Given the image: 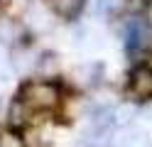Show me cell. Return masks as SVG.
<instances>
[{
    "label": "cell",
    "mask_w": 152,
    "mask_h": 147,
    "mask_svg": "<svg viewBox=\"0 0 152 147\" xmlns=\"http://www.w3.org/2000/svg\"><path fill=\"white\" fill-rule=\"evenodd\" d=\"M125 5H128V0H96V10H98V15H103V17L118 15Z\"/></svg>",
    "instance_id": "6"
},
{
    "label": "cell",
    "mask_w": 152,
    "mask_h": 147,
    "mask_svg": "<svg viewBox=\"0 0 152 147\" xmlns=\"http://www.w3.org/2000/svg\"><path fill=\"white\" fill-rule=\"evenodd\" d=\"M56 66H59V59H56V54H44V56L39 59V64H37L39 74H52V71H56Z\"/></svg>",
    "instance_id": "9"
},
{
    "label": "cell",
    "mask_w": 152,
    "mask_h": 147,
    "mask_svg": "<svg viewBox=\"0 0 152 147\" xmlns=\"http://www.w3.org/2000/svg\"><path fill=\"white\" fill-rule=\"evenodd\" d=\"M150 37H152V27H150L147 20L132 17L125 25V47H128V52H140V49H145L150 44Z\"/></svg>",
    "instance_id": "2"
},
{
    "label": "cell",
    "mask_w": 152,
    "mask_h": 147,
    "mask_svg": "<svg viewBox=\"0 0 152 147\" xmlns=\"http://www.w3.org/2000/svg\"><path fill=\"white\" fill-rule=\"evenodd\" d=\"M17 32H20V27H17V25H12V22H0V39H3V42H12Z\"/></svg>",
    "instance_id": "10"
},
{
    "label": "cell",
    "mask_w": 152,
    "mask_h": 147,
    "mask_svg": "<svg viewBox=\"0 0 152 147\" xmlns=\"http://www.w3.org/2000/svg\"><path fill=\"white\" fill-rule=\"evenodd\" d=\"M128 91L135 101H150L152 98V69L150 66H137L132 71Z\"/></svg>",
    "instance_id": "3"
},
{
    "label": "cell",
    "mask_w": 152,
    "mask_h": 147,
    "mask_svg": "<svg viewBox=\"0 0 152 147\" xmlns=\"http://www.w3.org/2000/svg\"><path fill=\"white\" fill-rule=\"evenodd\" d=\"M118 147H147V137L142 130H130L120 137V145Z\"/></svg>",
    "instance_id": "7"
},
{
    "label": "cell",
    "mask_w": 152,
    "mask_h": 147,
    "mask_svg": "<svg viewBox=\"0 0 152 147\" xmlns=\"http://www.w3.org/2000/svg\"><path fill=\"white\" fill-rule=\"evenodd\" d=\"M54 12L61 15L64 20H74L76 15L83 10V5H86V0H49Z\"/></svg>",
    "instance_id": "4"
},
{
    "label": "cell",
    "mask_w": 152,
    "mask_h": 147,
    "mask_svg": "<svg viewBox=\"0 0 152 147\" xmlns=\"http://www.w3.org/2000/svg\"><path fill=\"white\" fill-rule=\"evenodd\" d=\"M110 145V130H103V127H93L81 137V147H108Z\"/></svg>",
    "instance_id": "5"
},
{
    "label": "cell",
    "mask_w": 152,
    "mask_h": 147,
    "mask_svg": "<svg viewBox=\"0 0 152 147\" xmlns=\"http://www.w3.org/2000/svg\"><path fill=\"white\" fill-rule=\"evenodd\" d=\"M20 103L30 110H49L59 103V88L52 81H32L20 91Z\"/></svg>",
    "instance_id": "1"
},
{
    "label": "cell",
    "mask_w": 152,
    "mask_h": 147,
    "mask_svg": "<svg viewBox=\"0 0 152 147\" xmlns=\"http://www.w3.org/2000/svg\"><path fill=\"white\" fill-rule=\"evenodd\" d=\"M0 147H27V145H25V140L17 132L3 130V132H0Z\"/></svg>",
    "instance_id": "8"
}]
</instances>
